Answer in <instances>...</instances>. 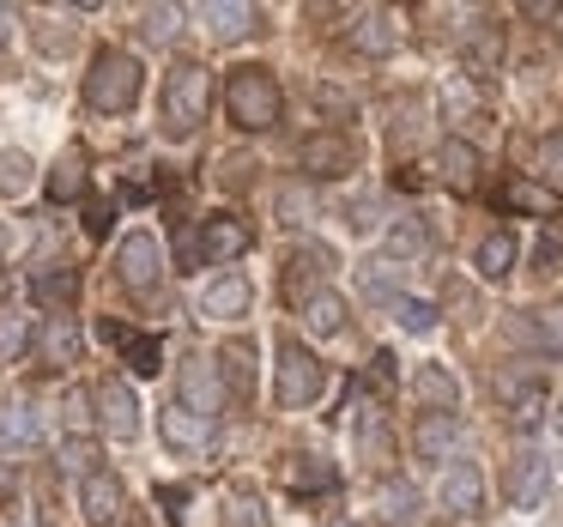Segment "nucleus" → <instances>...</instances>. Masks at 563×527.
<instances>
[{
	"label": "nucleus",
	"mask_w": 563,
	"mask_h": 527,
	"mask_svg": "<svg viewBox=\"0 0 563 527\" xmlns=\"http://www.w3.org/2000/svg\"><path fill=\"white\" fill-rule=\"evenodd\" d=\"M158 110H164V128H170V134H195L212 110V74L200 62H176L170 74H164Z\"/></svg>",
	"instance_id": "obj_1"
},
{
	"label": "nucleus",
	"mask_w": 563,
	"mask_h": 527,
	"mask_svg": "<svg viewBox=\"0 0 563 527\" xmlns=\"http://www.w3.org/2000/svg\"><path fill=\"white\" fill-rule=\"evenodd\" d=\"M224 103H231V122L249 128V134H267L285 110V91L267 67H236L231 86H224Z\"/></svg>",
	"instance_id": "obj_2"
},
{
	"label": "nucleus",
	"mask_w": 563,
	"mask_h": 527,
	"mask_svg": "<svg viewBox=\"0 0 563 527\" xmlns=\"http://www.w3.org/2000/svg\"><path fill=\"white\" fill-rule=\"evenodd\" d=\"M86 103L98 116H122L140 103V62L128 50H98L91 55V79H86Z\"/></svg>",
	"instance_id": "obj_3"
},
{
	"label": "nucleus",
	"mask_w": 563,
	"mask_h": 527,
	"mask_svg": "<svg viewBox=\"0 0 563 527\" xmlns=\"http://www.w3.org/2000/svg\"><path fill=\"white\" fill-rule=\"evenodd\" d=\"M321 388H328V370H321V358L309 352L303 340H279V364H273V394H279L285 413L309 406Z\"/></svg>",
	"instance_id": "obj_4"
},
{
	"label": "nucleus",
	"mask_w": 563,
	"mask_h": 527,
	"mask_svg": "<svg viewBox=\"0 0 563 527\" xmlns=\"http://www.w3.org/2000/svg\"><path fill=\"white\" fill-rule=\"evenodd\" d=\"M297 171L316 176V183H333V176H352L357 171V146L345 134H309L297 146Z\"/></svg>",
	"instance_id": "obj_5"
},
{
	"label": "nucleus",
	"mask_w": 563,
	"mask_h": 527,
	"mask_svg": "<svg viewBox=\"0 0 563 527\" xmlns=\"http://www.w3.org/2000/svg\"><path fill=\"white\" fill-rule=\"evenodd\" d=\"M188 249H195L200 267H224V261H236V255L249 249V224L236 219V212H219V219L200 224V237H195Z\"/></svg>",
	"instance_id": "obj_6"
},
{
	"label": "nucleus",
	"mask_w": 563,
	"mask_h": 527,
	"mask_svg": "<svg viewBox=\"0 0 563 527\" xmlns=\"http://www.w3.org/2000/svg\"><path fill=\"white\" fill-rule=\"evenodd\" d=\"M91 400H98V425L110 430V437H140V394L128 388L122 376H110V382H98V394H91Z\"/></svg>",
	"instance_id": "obj_7"
},
{
	"label": "nucleus",
	"mask_w": 563,
	"mask_h": 527,
	"mask_svg": "<svg viewBox=\"0 0 563 527\" xmlns=\"http://www.w3.org/2000/svg\"><path fill=\"white\" fill-rule=\"evenodd\" d=\"M545 485H551V461L539 449H521L509 461V479H503L509 503H515V509H539V503H545Z\"/></svg>",
	"instance_id": "obj_8"
},
{
	"label": "nucleus",
	"mask_w": 563,
	"mask_h": 527,
	"mask_svg": "<svg viewBox=\"0 0 563 527\" xmlns=\"http://www.w3.org/2000/svg\"><path fill=\"white\" fill-rule=\"evenodd\" d=\"M79 509H86V521L91 527H115L128 515V491H122V479L115 473H86V485H79Z\"/></svg>",
	"instance_id": "obj_9"
},
{
	"label": "nucleus",
	"mask_w": 563,
	"mask_h": 527,
	"mask_svg": "<svg viewBox=\"0 0 563 527\" xmlns=\"http://www.w3.org/2000/svg\"><path fill=\"white\" fill-rule=\"evenodd\" d=\"M115 267H122V285H128V292H152V285H158V273H164L158 237L134 231V237L122 243V255H115Z\"/></svg>",
	"instance_id": "obj_10"
},
{
	"label": "nucleus",
	"mask_w": 563,
	"mask_h": 527,
	"mask_svg": "<svg viewBox=\"0 0 563 527\" xmlns=\"http://www.w3.org/2000/svg\"><path fill=\"white\" fill-rule=\"evenodd\" d=\"M158 430H164V442H170L176 454H183V449H207V442H212V418L200 413V406H164Z\"/></svg>",
	"instance_id": "obj_11"
},
{
	"label": "nucleus",
	"mask_w": 563,
	"mask_h": 527,
	"mask_svg": "<svg viewBox=\"0 0 563 527\" xmlns=\"http://www.w3.org/2000/svg\"><path fill=\"white\" fill-rule=\"evenodd\" d=\"M442 509L449 515H478L485 509V479H478V466L473 461H454L449 473H442Z\"/></svg>",
	"instance_id": "obj_12"
},
{
	"label": "nucleus",
	"mask_w": 563,
	"mask_h": 527,
	"mask_svg": "<svg viewBox=\"0 0 563 527\" xmlns=\"http://www.w3.org/2000/svg\"><path fill=\"white\" fill-rule=\"evenodd\" d=\"M249 304H255L249 279H243V273H224V279H212V285H207V297H200V316H212V321H236V316H249Z\"/></svg>",
	"instance_id": "obj_13"
},
{
	"label": "nucleus",
	"mask_w": 563,
	"mask_h": 527,
	"mask_svg": "<svg viewBox=\"0 0 563 527\" xmlns=\"http://www.w3.org/2000/svg\"><path fill=\"white\" fill-rule=\"evenodd\" d=\"M79 345H86V333H79V321H67V316L43 321V333H37V358H43L49 370H67V364H79Z\"/></svg>",
	"instance_id": "obj_14"
},
{
	"label": "nucleus",
	"mask_w": 563,
	"mask_h": 527,
	"mask_svg": "<svg viewBox=\"0 0 563 527\" xmlns=\"http://www.w3.org/2000/svg\"><path fill=\"white\" fill-rule=\"evenodd\" d=\"M103 340L115 345V352L128 358V370H140V376H158V340H152V333H134V328H122V321H103Z\"/></svg>",
	"instance_id": "obj_15"
},
{
	"label": "nucleus",
	"mask_w": 563,
	"mask_h": 527,
	"mask_svg": "<svg viewBox=\"0 0 563 527\" xmlns=\"http://www.w3.org/2000/svg\"><path fill=\"white\" fill-rule=\"evenodd\" d=\"M412 442H418L424 461H449V454L461 449V418H454V413H424V418H418V430H412Z\"/></svg>",
	"instance_id": "obj_16"
},
{
	"label": "nucleus",
	"mask_w": 563,
	"mask_h": 527,
	"mask_svg": "<svg viewBox=\"0 0 563 527\" xmlns=\"http://www.w3.org/2000/svg\"><path fill=\"white\" fill-rule=\"evenodd\" d=\"M461 62H466V74H497V62H503V31L490 25V19H478L473 31H466V43H461Z\"/></svg>",
	"instance_id": "obj_17"
},
{
	"label": "nucleus",
	"mask_w": 563,
	"mask_h": 527,
	"mask_svg": "<svg viewBox=\"0 0 563 527\" xmlns=\"http://www.w3.org/2000/svg\"><path fill=\"white\" fill-rule=\"evenodd\" d=\"M497 388H503V400H509V418H515V425H539V418H545V382H539V376H503L497 382Z\"/></svg>",
	"instance_id": "obj_18"
},
{
	"label": "nucleus",
	"mask_w": 563,
	"mask_h": 527,
	"mask_svg": "<svg viewBox=\"0 0 563 527\" xmlns=\"http://www.w3.org/2000/svg\"><path fill=\"white\" fill-rule=\"evenodd\" d=\"M412 394H418V400L430 406V413H454V400H461V382H454L449 370L424 364V370H418V376H412Z\"/></svg>",
	"instance_id": "obj_19"
},
{
	"label": "nucleus",
	"mask_w": 563,
	"mask_h": 527,
	"mask_svg": "<svg viewBox=\"0 0 563 527\" xmlns=\"http://www.w3.org/2000/svg\"><path fill=\"white\" fill-rule=\"evenodd\" d=\"M437 164H442V183L449 188H473L478 183V152L466 146V140H442Z\"/></svg>",
	"instance_id": "obj_20"
},
{
	"label": "nucleus",
	"mask_w": 563,
	"mask_h": 527,
	"mask_svg": "<svg viewBox=\"0 0 563 527\" xmlns=\"http://www.w3.org/2000/svg\"><path fill=\"white\" fill-rule=\"evenodd\" d=\"M31 297H37V304H74L79 297V267H37L31 273Z\"/></svg>",
	"instance_id": "obj_21"
},
{
	"label": "nucleus",
	"mask_w": 563,
	"mask_h": 527,
	"mask_svg": "<svg viewBox=\"0 0 563 527\" xmlns=\"http://www.w3.org/2000/svg\"><path fill=\"white\" fill-rule=\"evenodd\" d=\"M503 207L551 219V212H563V195H551V188H539V183H509V188H503Z\"/></svg>",
	"instance_id": "obj_22"
},
{
	"label": "nucleus",
	"mask_w": 563,
	"mask_h": 527,
	"mask_svg": "<svg viewBox=\"0 0 563 527\" xmlns=\"http://www.w3.org/2000/svg\"><path fill=\"white\" fill-rule=\"evenodd\" d=\"M79 195H86V158L67 152V158L49 171V200H62V207H67V200H79Z\"/></svg>",
	"instance_id": "obj_23"
},
{
	"label": "nucleus",
	"mask_w": 563,
	"mask_h": 527,
	"mask_svg": "<svg viewBox=\"0 0 563 527\" xmlns=\"http://www.w3.org/2000/svg\"><path fill=\"white\" fill-rule=\"evenodd\" d=\"M352 50H364V55H388L394 50V25H388V13H364L352 25Z\"/></svg>",
	"instance_id": "obj_24"
},
{
	"label": "nucleus",
	"mask_w": 563,
	"mask_h": 527,
	"mask_svg": "<svg viewBox=\"0 0 563 527\" xmlns=\"http://www.w3.org/2000/svg\"><path fill=\"white\" fill-rule=\"evenodd\" d=\"M509 267H515V237L509 231L485 237V243H478V273H485V279H509Z\"/></svg>",
	"instance_id": "obj_25"
},
{
	"label": "nucleus",
	"mask_w": 563,
	"mask_h": 527,
	"mask_svg": "<svg viewBox=\"0 0 563 527\" xmlns=\"http://www.w3.org/2000/svg\"><path fill=\"white\" fill-rule=\"evenodd\" d=\"M207 19H212V31H219V37H249V31H255V7H249V0H219V7H207Z\"/></svg>",
	"instance_id": "obj_26"
},
{
	"label": "nucleus",
	"mask_w": 563,
	"mask_h": 527,
	"mask_svg": "<svg viewBox=\"0 0 563 527\" xmlns=\"http://www.w3.org/2000/svg\"><path fill=\"white\" fill-rule=\"evenodd\" d=\"M303 321L316 333H340L345 328V304L333 292H316V297H303Z\"/></svg>",
	"instance_id": "obj_27"
},
{
	"label": "nucleus",
	"mask_w": 563,
	"mask_h": 527,
	"mask_svg": "<svg viewBox=\"0 0 563 527\" xmlns=\"http://www.w3.org/2000/svg\"><path fill=\"white\" fill-rule=\"evenodd\" d=\"M37 437V413H31V400H7L0 406V442H31Z\"/></svg>",
	"instance_id": "obj_28"
},
{
	"label": "nucleus",
	"mask_w": 563,
	"mask_h": 527,
	"mask_svg": "<svg viewBox=\"0 0 563 527\" xmlns=\"http://www.w3.org/2000/svg\"><path fill=\"white\" fill-rule=\"evenodd\" d=\"M412 509H418V491L406 485V479L382 485V521H388V527H406V521H412Z\"/></svg>",
	"instance_id": "obj_29"
},
{
	"label": "nucleus",
	"mask_w": 563,
	"mask_h": 527,
	"mask_svg": "<svg viewBox=\"0 0 563 527\" xmlns=\"http://www.w3.org/2000/svg\"><path fill=\"white\" fill-rule=\"evenodd\" d=\"M424 249H430V231H424L418 219H400V224L388 231V255H394V261H412V255H424Z\"/></svg>",
	"instance_id": "obj_30"
},
{
	"label": "nucleus",
	"mask_w": 563,
	"mask_h": 527,
	"mask_svg": "<svg viewBox=\"0 0 563 527\" xmlns=\"http://www.w3.org/2000/svg\"><path fill=\"white\" fill-rule=\"evenodd\" d=\"M285 479H291V491H316V485H333V466L321 461V454H297V461L285 466Z\"/></svg>",
	"instance_id": "obj_31"
},
{
	"label": "nucleus",
	"mask_w": 563,
	"mask_h": 527,
	"mask_svg": "<svg viewBox=\"0 0 563 527\" xmlns=\"http://www.w3.org/2000/svg\"><path fill=\"white\" fill-rule=\"evenodd\" d=\"M219 364H224V388L236 394V400H249V345L236 340V345H224L219 352Z\"/></svg>",
	"instance_id": "obj_32"
},
{
	"label": "nucleus",
	"mask_w": 563,
	"mask_h": 527,
	"mask_svg": "<svg viewBox=\"0 0 563 527\" xmlns=\"http://www.w3.org/2000/svg\"><path fill=\"white\" fill-rule=\"evenodd\" d=\"M91 461H98V449H91L86 437H67L62 449H55V466H62V473H98Z\"/></svg>",
	"instance_id": "obj_33"
},
{
	"label": "nucleus",
	"mask_w": 563,
	"mask_h": 527,
	"mask_svg": "<svg viewBox=\"0 0 563 527\" xmlns=\"http://www.w3.org/2000/svg\"><path fill=\"white\" fill-rule=\"evenodd\" d=\"M394 316H400L406 333H430V328H437V309H430L424 297H400V304H394Z\"/></svg>",
	"instance_id": "obj_34"
},
{
	"label": "nucleus",
	"mask_w": 563,
	"mask_h": 527,
	"mask_svg": "<svg viewBox=\"0 0 563 527\" xmlns=\"http://www.w3.org/2000/svg\"><path fill=\"white\" fill-rule=\"evenodd\" d=\"M31 183V158L25 152H0V195H19Z\"/></svg>",
	"instance_id": "obj_35"
},
{
	"label": "nucleus",
	"mask_w": 563,
	"mask_h": 527,
	"mask_svg": "<svg viewBox=\"0 0 563 527\" xmlns=\"http://www.w3.org/2000/svg\"><path fill=\"white\" fill-rule=\"evenodd\" d=\"M224 527H267V515H261V497H255V491H236V497H231V515H224Z\"/></svg>",
	"instance_id": "obj_36"
},
{
	"label": "nucleus",
	"mask_w": 563,
	"mask_h": 527,
	"mask_svg": "<svg viewBox=\"0 0 563 527\" xmlns=\"http://www.w3.org/2000/svg\"><path fill=\"white\" fill-rule=\"evenodd\" d=\"M539 171H545L551 195H563V134H545V146H539Z\"/></svg>",
	"instance_id": "obj_37"
},
{
	"label": "nucleus",
	"mask_w": 563,
	"mask_h": 527,
	"mask_svg": "<svg viewBox=\"0 0 563 527\" xmlns=\"http://www.w3.org/2000/svg\"><path fill=\"white\" fill-rule=\"evenodd\" d=\"M364 297H369V304H400V297H394V273L382 267V261H369V267H364Z\"/></svg>",
	"instance_id": "obj_38"
},
{
	"label": "nucleus",
	"mask_w": 563,
	"mask_h": 527,
	"mask_svg": "<svg viewBox=\"0 0 563 527\" xmlns=\"http://www.w3.org/2000/svg\"><path fill=\"white\" fill-rule=\"evenodd\" d=\"M309 212H316V200H309V188H285V195H279V219H285V224H303Z\"/></svg>",
	"instance_id": "obj_39"
},
{
	"label": "nucleus",
	"mask_w": 563,
	"mask_h": 527,
	"mask_svg": "<svg viewBox=\"0 0 563 527\" xmlns=\"http://www.w3.org/2000/svg\"><path fill=\"white\" fill-rule=\"evenodd\" d=\"M176 31V7H146V43H170Z\"/></svg>",
	"instance_id": "obj_40"
},
{
	"label": "nucleus",
	"mask_w": 563,
	"mask_h": 527,
	"mask_svg": "<svg viewBox=\"0 0 563 527\" xmlns=\"http://www.w3.org/2000/svg\"><path fill=\"white\" fill-rule=\"evenodd\" d=\"M316 103L328 116H340V122H352V98H345V91H333V86H316Z\"/></svg>",
	"instance_id": "obj_41"
},
{
	"label": "nucleus",
	"mask_w": 563,
	"mask_h": 527,
	"mask_svg": "<svg viewBox=\"0 0 563 527\" xmlns=\"http://www.w3.org/2000/svg\"><path fill=\"white\" fill-rule=\"evenodd\" d=\"M533 261H539V267H558V261H563V237L545 231V237H539V249H533Z\"/></svg>",
	"instance_id": "obj_42"
},
{
	"label": "nucleus",
	"mask_w": 563,
	"mask_h": 527,
	"mask_svg": "<svg viewBox=\"0 0 563 527\" xmlns=\"http://www.w3.org/2000/svg\"><path fill=\"white\" fill-rule=\"evenodd\" d=\"M86 231L91 237H110V200H91V207H86Z\"/></svg>",
	"instance_id": "obj_43"
},
{
	"label": "nucleus",
	"mask_w": 563,
	"mask_h": 527,
	"mask_svg": "<svg viewBox=\"0 0 563 527\" xmlns=\"http://www.w3.org/2000/svg\"><path fill=\"white\" fill-rule=\"evenodd\" d=\"M369 382H376V388H388V382H394V358H388V352L369 358Z\"/></svg>",
	"instance_id": "obj_44"
},
{
	"label": "nucleus",
	"mask_w": 563,
	"mask_h": 527,
	"mask_svg": "<svg viewBox=\"0 0 563 527\" xmlns=\"http://www.w3.org/2000/svg\"><path fill=\"white\" fill-rule=\"evenodd\" d=\"M352 224H357V231H369V224H376V200H357V207H352Z\"/></svg>",
	"instance_id": "obj_45"
},
{
	"label": "nucleus",
	"mask_w": 563,
	"mask_h": 527,
	"mask_svg": "<svg viewBox=\"0 0 563 527\" xmlns=\"http://www.w3.org/2000/svg\"><path fill=\"white\" fill-rule=\"evenodd\" d=\"M13 37V7H0V43Z\"/></svg>",
	"instance_id": "obj_46"
},
{
	"label": "nucleus",
	"mask_w": 563,
	"mask_h": 527,
	"mask_svg": "<svg viewBox=\"0 0 563 527\" xmlns=\"http://www.w3.org/2000/svg\"><path fill=\"white\" fill-rule=\"evenodd\" d=\"M13 497V473H7V466H0V503Z\"/></svg>",
	"instance_id": "obj_47"
},
{
	"label": "nucleus",
	"mask_w": 563,
	"mask_h": 527,
	"mask_svg": "<svg viewBox=\"0 0 563 527\" xmlns=\"http://www.w3.org/2000/svg\"><path fill=\"white\" fill-rule=\"evenodd\" d=\"M558 430H563V406H558Z\"/></svg>",
	"instance_id": "obj_48"
}]
</instances>
